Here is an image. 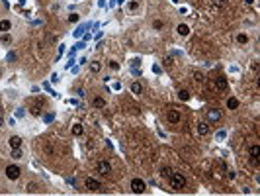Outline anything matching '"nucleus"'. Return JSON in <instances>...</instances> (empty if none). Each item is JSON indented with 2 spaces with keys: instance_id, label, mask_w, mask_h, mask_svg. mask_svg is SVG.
Wrapping results in <instances>:
<instances>
[{
  "instance_id": "obj_18",
  "label": "nucleus",
  "mask_w": 260,
  "mask_h": 196,
  "mask_svg": "<svg viewBox=\"0 0 260 196\" xmlns=\"http://www.w3.org/2000/svg\"><path fill=\"white\" fill-rule=\"evenodd\" d=\"M10 157H12V159H16V161H18V159H22V147H14V149H12V153H10Z\"/></svg>"
},
{
  "instance_id": "obj_45",
  "label": "nucleus",
  "mask_w": 260,
  "mask_h": 196,
  "mask_svg": "<svg viewBox=\"0 0 260 196\" xmlns=\"http://www.w3.org/2000/svg\"><path fill=\"white\" fill-rule=\"evenodd\" d=\"M0 77H2V67H0Z\"/></svg>"
},
{
  "instance_id": "obj_4",
  "label": "nucleus",
  "mask_w": 260,
  "mask_h": 196,
  "mask_svg": "<svg viewBox=\"0 0 260 196\" xmlns=\"http://www.w3.org/2000/svg\"><path fill=\"white\" fill-rule=\"evenodd\" d=\"M96 173H100V175L106 177V175L111 173V165L108 161H98V163H96Z\"/></svg>"
},
{
  "instance_id": "obj_24",
  "label": "nucleus",
  "mask_w": 260,
  "mask_h": 196,
  "mask_svg": "<svg viewBox=\"0 0 260 196\" xmlns=\"http://www.w3.org/2000/svg\"><path fill=\"white\" fill-rule=\"evenodd\" d=\"M53 120H55V114H53V112H49V114L43 116V122H45V124H51Z\"/></svg>"
},
{
  "instance_id": "obj_1",
  "label": "nucleus",
  "mask_w": 260,
  "mask_h": 196,
  "mask_svg": "<svg viewBox=\"0 0 260 196\" xmlns=\"http://www.w3.org/2000/svg\"><path fill=\"white\" fill-rule=\"evenodd\" d=\"M168 183H170V188L172 190H182L186 186V177L182 173H172V175L168 177Z\"/></svg>"
},
{
  "instance_id": "obj_8",
  "label": "nucleus",
  "mask_w": 260,
  "mask_h": 196,
  "mask_svg": "<svg viewBox=\"0 0 260 196\" xmlns=\"http://www.w3.org/2000/svg\"><path fill=\"white\" fill-rule=\"evenodd\" d=\"M166 120L170 122V124H178V122H180V112H178V110H168Z\"/></svg>"
},
{
  "instance_id": "obj_15",
  "label": "nucleus",
  "mask_w": 260,
  "mask_h": 196,
  "mask_svg": "<svg viewBox=\"0 0 260 196\" xmlns=\"http://www.w3.org/2000/svg\"><path fill=\"white\" fill-rule=\"evenodd\" d=\"M10 28H12V24H10V20H0V32H8L10 30Z\"/></svg>"
},
{
  "instance_id": "obj_14",
  "label": "nucleus",
  "mask_w": 260,
  "mask_h": 196,
  "mask_svg": "<svg viewBox=\"0 0 260 196\" xmlns=\"http://www.w3.org/2000/svg\"><path fill=\"white\" fill-rule=\"evenodd\" d=\"M178 98H180L182 102H186V100H190V90H186V88L178 90Z\"/></svg>"
},
{
  "instance_id": "obj_28",
  "label": "nucleus",
  "mask_w": 260,
  "mask_h": 196,
  "mask_svg": "<svg viewBox=\"0 0 260 196\" xmlns=\"http://www.w3.org/2000/svg\"><path fill=\"white\" fill-rule=\"evenodd\" d=\"M153 28H155V30H162V28H164V24H162L160 20H155V22H153Z\"/></svg>"
},
{
  "instance_id": "obj_7",
  "label": "nucleus",
  "mask_w": 260,
  "mask_h": 196,
  "mask_svg": "<svg viewBox=\"0 0 260 196\" xmlns=\"http://www.w3.org/2000/svg\"><path fill=\"white\" fill-rule=\"evenodd\" d=\"M84 186L88 188V190H92V192L100 190V183H98V180H94V178H86L84 180Z\"/></svg>"
},
{
  "instance_id": "obj_43",
  "label": "nucleus",
  "mask_w": 260,
  "mask_h": 196,
  "mask_svg": "<svg viewBox=\"0 0 260 196\" xmlns=\"http://www.w3.org/2000/svg\"><path fill=\"white\" fill-rule=\"evenodd\" d=\"M213 2L217 4V6H223V0H213Z\"/></svg>"
},
{
  "instance_id": "obj_44",
  "label": "nucleus",
  "mask_w": 260,
  "mask_h": 196,
  "mask_svg": "<svg viewBox=\"0 0 260 196\" xmlns=\"http://www.w3.org/2000/svg\"><path fill=\"white\" fill-rule=\"evenodd\" d=\"M4 126V118H2V116H0V128H2Z\"/></svg>"
},
{
  "instance_id": "obj_29",
  "label": "nucleus",
  "mask_w": 260,
  "mask_h": 196,
  "mask_svg": "<svg viewBox=\"0 0 260 196\" xmlns=\"http://www.w3.org/2000/svg\"><path fill=\"white\" fill-rule=\"evenodd\" d=\"M137 8H139V2H137V0H131V2H129V10H131V12H135Z\"/></svg>"
},
{
  "instance_id": "obj_9",
  "label": "nucleus",
  "mask_w": 260,
  "mask_h": 196,
  "mask_svg": "<svg viewBox=\"0 0 260 196\" xmlns=\"http://www.w3.org/2000/svg\"><path fill=\"white\" fill-rule=\"evenodd\" d=\"M219 118H221V112L217 110V108L207 110V120H209V122H219Z\"/></svg>"
},
{
  "instance_id": "obj_12",
  "label": "nucleus",
  "mask_w": 260,
  "mask_h": 196,
  "mask_svg": "<svg viewBox=\"0 0 260 196\" xmlns=\"http://www.w3.org/2000/svg\"><path fill=\"white\" fill-rule=\"evenodd\" d=\"M207 132H209V124H207V122H202V124H198V133H199V135H205Z\"/></svg>"
},
{
  "instance_id": "obj_36",
  "label": "nucleus",
  "mask_w": 260,
  "mask_h": 196,
  "mask_svg": "<svg viewBox=\"0 0 260 196\" xmlns=\"http://www.w3.org/2000/svg\"><path fill=\"white\" fill-rule=\"evenodd\" d=\"M26 116V112H24V108H20V110L16 112V118H24Z\"/></svg>"
},
{
  "instance_id": "obj_25",
  "label": "nucleus",
  "mask_w": 260,
  "mask_h": 196,
  "mask_svg": "<svg viewBox=\"0 0 260 196\" xmlns=\"http://www.w3.org/2000/svg\"><path fill=\"white\" fill-rule=\"evenodd\" d=\"M100 67H102V65H100L98 61H94V63H90V71H92V73H100Z\"/></svg>"
},
{
  "instance_id": "obj_40",
  "label": "nucleus",
  "mask_w": 260,
  "mask_h": 196,
  "mask_svg": "<svg viewBox=\"0 0 260 196\" xmlns=\"http://www.w3.org/2000/svg\"><path fill=\"white\" fill-rule=\"evenodd\" d=\"M227 133L225 132H223V129H221V132H217V139H223V137H225Z\"/></svg>"
},
{
  "instance_id": "obj_23",
  "label": "nucleus",
  "mask_w": 260,
  "mask_h": 196,
  "mask_svg": "<svg viewBox=\"0 0 260 196\" xmlns=\"http://www.w3.org/2000/svg\"><path fill=\"white\" fill-rule=\"evenodd\" d=\"M237 41H239L241 45H244V43H248V35L247 33H239L237 35Z\"/></svg>"
},
{
  "instance_id": "obj_17",
  "label": "nucleus",
  "mask_w": 260,
  "mask_h": 196,
  "mask_svg": "<svg viewBox=\"0 0 260 196\" xmlns=\"http://www.w3.org/2000/svg\"><path fill=\"white\" fill-rule=\"evenodd\" d=\"M227 108H229V110H237V108H239V100H237V98H229L227 100Z\"/></svg>"
},
{
  "instance_id": "obj_11",
  "label": "nucleus",
  "mask_w": 260,
  "mask_h": 196,
  "mask_svg": "<svg viewBox=\"0 0 260 196\" xmlns=\"http://www.w3.org/2000/svg\"><path fill=\"white\" fill-rule=\"evenodd\" d=\"M215 88H217V90H227V81L223 77L215 78Z\"/></svg>"
},
{
  "instance_id": "obj_22",
  "label": "nucleus",
  "mask_w": 260,
  "mask_h": 196,
  "mask_svg": "<svg viewBox=\"0 0 260 196\" xmlns=\"http://www.w3.org/2000/svg\"><path fill=\"white\" fill-rule=\"evenodd\" d=\"M84 132V128H82V124H74L72 126V133L74 135H80V133H82Z\"/></svg>"
},
{
  "instance_id": "obj_34",
  "label": "nucleus",
  "mask_w": 260,
  "mask_h": 196,
  "mask_svg": "<svg viewBox=\"0 0 260 196\" xmlns=\"http://www.w3.org/2000/svg\"><path fill=\"white\" fill-rule=\"evenodd\" d=\"M16 59H18V55L14 53V51H10V53H8V61L12 63V61H16Z\"/></svg>"
},
{
  "instance_id": "obj_26",
  "label": "nucleus",
  "mask_w": 260,
  "mask_h": 196,
  "mask_svg": "<svg viewBox=\"0 0 260 196\" xmlns=\"http://www.w3.org/2000/svg\"><path fill=\"white\" fill-rule=\"evenodd\" d=\"M0 39H2V43L8 45V43H12V35L10 33H2V38H0Z\"/></svg>"
},
{
  "instance_id": "obj_20",
  "label": "nucleus",
  "mask_w": 260,
  "mask_h": 196,
  "mask_svg": "<svg viewBox=\"0 0 260 196\" xmlns=\"http://www.w3.org/2000/svg\"><path fill=\"white\" fill-rule=\"evenodd\" d=\"M172 169H170V167H162V169H160V177H164V178H168L170 175H172Z\"/></svg>"
},
{
  "instance_id": "obj_33",
  "label": "nucleus",
  "mask_w": 260,
  "mask_h": 196,
  "mask_svg": "<svg viewBox=\"0 0 260 196\" xmlns=\"http://www.w3.org/2000/svg\"><path fill=\"white\" fill-rule=\"evenodd\" d=\"M153 73H155V75H160V73H162L160 65H153Z\"/></svg>"
},
{
  "instance_id": "obj_10",
  "label": "nucleus",
  "mask_w": 260,
  "mask_h": 196,
  "mask_svg": "<svg viewBox=\"0 0 260 196\" xmlns=\"http://www.w3.org/2000/svg\"><path fill=\"white\" fill-rule=\"evenodd\" d=\"M90 26H92V24H80V26L76 28V30H74V32H72V35H74V38H76V39H78V38H80V35H82V33H84V30H86V28H90Z\"/></svg>"
},
{
  "instance_id": "obj_32",
  "label": "nucleus",
  "mask_w": 260,
  "mask_h": 196,
  "mask_svg": "<svg viewBox=\"0 0 260 196\" xmlns=\"http://www.w3.org/2000/svg\"><path fill=\"white\" fill-rule=\"evenodd\" d=\"M78 18H80V16H78L76 12H71V14H69V22H78Z\"/></svg>"
},
{
  "instance_id": "obj_16",
  "label": "nucleus",
  "mask_w": 260,
  "mask_h": 196,
  "mask_svg": "<svg viewBox=\"0 0 260 196\" xmlns=\"http://www.w3.org/2000/svg\"><path fill=\"white\" fill-rule=\"evenodd\" d=\"M92 106H94V108H104V106H106V100H104L102 96H96L94 102H92Z\"/></svg>"
},
{
  "instance_id": "obj_2",
  "label": "nucleus",
  "mask_w": 260,
  "mask_h": 196,
  "mask_svg": "<svg viewBox=\"0 0 260 196\" xmlns=\"http://www.w3.org/2000/svg\"><path fill=\"white\" fill-rule=\"evenodd\" d=\"M43 106H45V98L43 96H33L29 98V112H32V116H39Z\"/></svg>"
},
{
  "instance_id": "obj_19",
  "label": "nucleus",
  "mask_w": 260,
  "mask_h": 196,
  "mask_svg": "<svg viewBox=\"0 0 260 196\" xmlns=\"http://www.w3.org/2000/svg\"><path fill=\"white\" fill-rule=\"evenodd\" d=\"M131 92H133V94H141V92H143V86H141V83H133V84H131Z\"/></svg>"
},
{
  "instance_id": "obj_38",
  "label": "nucleus",
  "mask_w": 260,
  "mask_h": 196,
  "mask_svg": "<svg viewBox=\"0 0 260 196\" xmlns=\"http://www.w3.org/2000/svg\"><path fill=\"white\" fill-rule=\"evenodd\" d=\"M74 49H84V41H78L76 45H74Z\"/></svg>"
},
{
  "instance_id": "obj_13",
  "label": "nucleus",
  "mask_w": 260,
  "mask_h": 196,
  "mask_svg": "<svg viewBox=\"0 0 260 196\" xmlns=\"http://www.w3.org/2000/svg\"><path fill=\"white\" fill-rule=\"evenodd\" d=\"M10 147L14 149V147H22V137L20 135H12L10 137Z\"/></svg>"
},
{
  "instance_id": "obj_21",
  "label": "nucleus",
  "mask_w": 260,
  "mask_h": 196,
  "mask_svg": "<svg viewBox=\"0 0 260 196\" xmlns=\"http://www.w3.org/2000/svg\"><path fill=\"white\" fill-rule=\"evenodd\" d=\"M178 33H180V35H188L190 33V28L186 26V24H180V26H178Z\"/></svg>"
},
{
  "instance_id": "obj_3",
  "label": "nucleus",
  "mask_w": 260,
  "mask_h": 196,
  "mask_svg": "<svg viewBox=\"0 0 260 196\" xmlns=\"http://www.w3.org/2000/svg\"><path fill=\"white\" fill-rule=\"evenodd\" d=\"M20 175H22V169L18 165H8L6 167V177H8L10 180H18Z\"/></svg>"
},
{
  "instance_id": "obj_37",
  "label": "nucleus",
  "mask_w": 260,
  "mask_h": 196,
  "mask_svg": "<svg viewBox=\"0 0 260 196\" xmlns=\"http://www.w3.org/2000/svg\"><path fill=\"white\" fill-rule=\"evenodd\" d=\"M51 83H59V75H57V73L51 75Z\"/></svg>"
},
{
  "instance_id": "obj_39",
  "label": "nucleus",
  "mask_w": 260,
  "mask_h": 196,
  "mask_svg": "<svg viewBox=\"0 0 260 196\" xmlns=\"http://www.w3.org/2000/svg\"><path fill=\"white\" fill-rule=\"evenodd\" d=\"M139 65H141L139 59H133V61H131V67H139Z\"/></svg>"
},
{
  "instance_id": "obj_31",
  "label": "nucleus",
  "mask_w": 260,
  "mask_h": 196,
  "mask_svg": "<svg viewBox=\"0 0 260 196\" xmlns=\"http://www.w3.org/2000/svg\"><path fill=\"white\" fill-rule=\"evenodd\" d=\"M26 190H27V192H37V184H33V183H29V184L26 186Z\"/></svg>"
},
{
  "instance_id": "obj_30",
  "label": "nucleus",
  "mask_w": 260,
  "mask_h": 196,
  "mask_svg": "<svg viewBox=\"0 0 260 196\" xmlns=\"http://www.w3.org/2000/svg\"><path fill=\"white\" fill-rule=\"evenodd\" d=\"M43 88H45L49 94H53V96H59V94L55 92V90H51V86H49V83H43Z\"/></svg>"
},
{
  "instance_id": "obj_41",
  "label": "nucleus",
  "mask_w": 260,
  "mask_h": 196,
  "mask_svg": "<svg viewBox=\"0 0 260 196\" xmlns=\"http://www.w3.org/2000/svg\"><path fill=\"white\" fill-rule=\"evenodd\" d=\"M133 75H135V77H139V75H141V71H139L137 67H133Z\"/></svg>"
},
{
  "instance_id": "obj_27",
  "label": "nucleus",
  "mask_w": 260,
  "mask_h": 196,
  "mask_svg": "<svg viewBox=\"0 0 260 196\" xmlns=\"http://www.w3.org/2000/svg\"><path fill=\"white\" fill-rule=\"evenodd\" d=\"M194 78H196L198 83H204V81H205V77H204V75H202V73H199V71H196V73H194Z\"/></svg>"
},
{
  "instance_id": "obj_5",
  "label": "nucleus",
  "mask_w": 260,
  "mask_h": 196,
  "mask_svg": "<svg viewBox=\"0 0 260 196\" xmlns=\"http://www.w3.org/2000/svg\"><path fill=\"white\" fill-rule=\"evenodd\" d=\"M131 190L135 192V194H143V192H145V180L133 178V180H131Z\"/></svg>"
},
{
  "instance_id": "obj_42",
  "label": "nucleus",
  "mask_w": 260,
  "mask_h": 196,
  "mask_svg": "<svg viewBox=\"0 0 260 196\" xmlns=\"http://www.w3.org/2000/svg\"><path fill=\"white\" fill-rule=\"evenodd\" d=\"M98 6H100V8H104V6H106V0H98Z\"/></svg>"
},
{
  "instance_id": "obj_6",
  "label": "nucleus",
  "mask_w": 260,
  "mask_h": 196,
  "mask_svg": "<svg viewBox=\"0 0 260 196\" xmlns=\"http://www.w3.org/2000/svg\"><path fill=\"white\" fill-rule=\"evenodd\" d=\"M248 155L252 157V165H254V167H258V145H256V143L248 147Z\"/></svg>"
},
{
  "instance_id": "obj_35",
  "label": "nucleus",
  "mask_w": 260,
  "mask_h": 196,
  "mask_svg": "<svg viewBox=\"0 0 260 196\" xmlns=\"http://www.w3.org/2000/svg\"><path fill=\"white\" fill-rule=\"evenodd\" d=\"M108 65H110V69H114V71H117V69H120V65H117L115 61H110Z\"/></svg>"
}]
</instances>
